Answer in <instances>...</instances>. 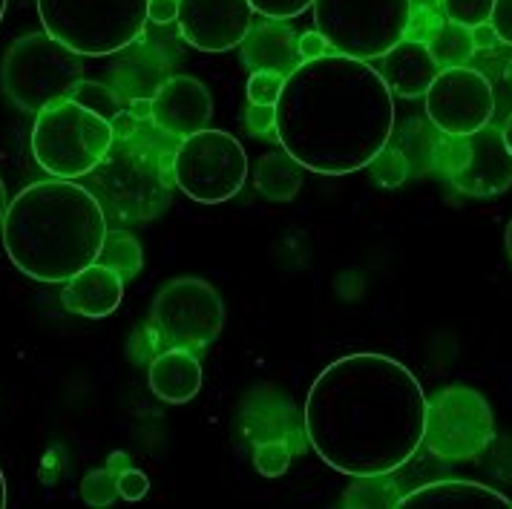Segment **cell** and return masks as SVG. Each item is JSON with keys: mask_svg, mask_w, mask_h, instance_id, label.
Masks as SVG:
<instances>
[{"mask_svg": "<svg viewBox=\"0 0 512 509\" xmlns=\"http://www.w3.org/2000/svg\"><path fill=\"white\" fill-rule=\"evenodd\" d=\"M305 438L351 478L389 475L423 446L426 394L418 377L386 354H349L317 374L305 397Z\"/></svg>", "mask_w": 512, "mask_h": 509, "instance_id": "6da1fadb", "label": "cell"}, {"mask_svg": "<svg viewBox=\"0 0 512 509\" xmlns=\"http://www.w3.org/2000/svg\"><path fill=\"white\" fill-rule=\"evenodd\" d=\"M395 130V95L369 61L328 52L285 75L277 136L294 162L346 176L369 167Z\"/></svg>", "mask_w": 512, "mask_h": 509, "instance_id": "7a4b0ae2", "label": "cell"}, {"mask_svg": "<svg viewBox=\"0 0 512 509\" xmlns=\"http://www.w3.org/2000/svg\"><path fill=\"white\" fill-rule=\"evenodd\" d=\"M0 231L21 274L38 282H67L98 262L107 213L90 187L75 185V179H49L15 196Z\"/></svg>", "mask_w": 512, "mask_h": 509, "instance_id": "3957f363", "label": "cell"}, {"mask_svg": "<svg viewBox=\"0 0 512 509\" xmlns=\"http://www.w3.org/2000/svg\"><path fill=\"white\" fill-rule=\"evenodd\" d=\"M90 176L104 213L124 222L156 219L170 205L176 185L173 156L167 150H139L118 141Z\"/></svg>", "mask_w": 512, "mask_h": 509, "instance_id": "277c9868", "label": "cell"}, {"mask_svg": "<svg viewBox=\"0 0 512 509\" xmlns=\"http://www.w3.org/2000/svg\"><path fill=\"white\" fill-rule=\"evenodd\" d=\"M150 0H38L44 32L78 55H113L133 47L147 26Z\"/></svg>", "mask_w": 512, "mask_h": 509, "instance_id": "5b68a950", "label": "cell"}, {"mask_svg": "<svg viewBox=\"0 0 512 509\" xmlns=\"http://www.w3.org/2000/svg\"><path fill=\"white\" fill-rule=\"evenodd\" d=\"M113 141V121L61 98L35 116L32 156L55 179H81L104 162Z\"/></svg>", "mask_w": 512, "mask_h": 509, "instance_id": "8992f818", "label": "cell"}, {"mask_svg": "<svg viewBox=\"0 0 512 509\" xmlns=\"http://www.w3.org/2000/svg\"><path fill=\"white\" fill-rule=\"evenodd\" d=\"M412 0H314V24L337 55L383 58L412 29Z\"/></svg>", "mask_w": 512, "mask_h": 509, "instance_id": "52a82bcc", "label": "cell"}, {"mask_svg": "<svg viewBox=\"0 0 512 509\" xmlns=\"http://www.w3.org/2000/svg\"><path fill=\"white\" fill-rule=\"evenodd\" d=\"M84 78V61L78 52L55 41L49 32L18 38L0 64L3 93L24 113H41L44 107L67 98L70 87Z\"/></svg>", "mask_w": 512, "mask_h": 509, "instance_id": "ba28073f", "label": "cell"}, {"mask_svg": "<svg viewBox=\"0 0 512 509\" xmlns=\"http://www.w3.org/2000/svg\"><path fill=\"white\" fill-rule=\"evenodd\" d=\"M173 179L187 199L199 205H222L248 179L245 147L225 130H199L173 150Z\"/></svg>", "mask_w": 512, "mask_h": 509, "instance_id": "9c48e42d", "label": "cell"}, {"mask_svg": "<svg viewBox=\"0 0 512 509\" xmlns=\"http://www.w3.org/2000/svg\"><path fill=\"white\" fill-rule=\"evenodd\" d=\"M225 328V302L208 279L176 277L156 294L150 331L164 348H208Z\"/></svg>", "mask_w": 512, "mask_h": 509, "instance_id": "30bf717a", "label": "cell"}, {"mask_svg": "<svg viewBox=\"0 0 512 509\" xmlns=\"http://www.w3.org/2000/svg\"><path fill=\"white\" fill-rule=\"evenodd\" d=\"M495 438V417L487 397L469 386H446L426 400L423 443L443 461L478 458Z\"/></svg>", "mask_w": 512, "mask_h": 509, "instance_id": "8fae6325", "label": "cell"}, {"mask_svg": "<svg viewBox=\"0 0 512 509\" xmlns=\"http://www.w3.org/2000/svg\"><path fill=\"white\" fill-rule=\"evenodd\" d=\"M435 164L449 185L472 199L501 196L512 187V153L492 124L469 136H443L435 144Z\"/></svg>", "mask_w": 512, "mask_h": 509, "instance_id": "7c38bea8", "label": "cell"}, {"mask_svg": "<svg viewBox=\"0 0 512 509\" xmlns=\"http://www.w3.org/2000/svg\"><path fill=\"white\" fill-rule=\"evenodd\" d=\"M426 98V116L443 136H469L487 127L495 113V93L487 75L469 67L441 70Z\"/></svg>", "mask_w": 512, "mask_h": 509, "instance_id": "4fadbf2b", "label": "cell"}, {"mask_svg": "<svg viewBox=\"0 0 512 509\" xmlns=\"http://www.w3.org/2000/svg\"><path fill=\"white\" fill-rule=\"evenodd\" d=\"M182 38L199 52H225L242 47L254 26L248 0H179Z\"/></svg>", "mask_w": 512, "mask_h": 509, "instance_id": "5bb4252c", "label": "cell"}, {"mask_svg": "<svg viewBox=\"0 0 512 509\" xmlns=\"http://www.w3.org/2000/svg\"><path fill=\"white\" fill-rule=\"evenodd\" d=\"M210 118H213V101L208 87L193 75L167 78L150 98V121L164 136L187 139L199 130H208Z\"/></svg>", "mask_w": 512, "mask_h": 509, "instance_id": "9a60e30c", "label": "cell"}, {"mask_svg": "<svg viewBox=\"0 0 512 509\" xmlns=\"http://www.w3.org/2000/svg\"><path fill=\"white\" fill-rule=\"evenodd\" d=\"M380 78L389 87V93L400 98H418L429 93L432 81L438 78V61L426 47V41L418 38H403L395 47L380 58Z\"/></svg>", "mask_w": 512, "mask_h": 509, "instance_id": "2e32d148", "label": "cell"}, {"mask_svg": "<svg viewBox=\"0 0 512 509\" xmlns=\"http://www.w3.org/2000/svg\"><path fill=\"white\" fill-rule=\"evenodd\" d=\"M61 300H64V308L78 317H87V320L110 317L124 300V277L101 262H93L64 282Z\"/></svg>", "mask_w": 512, "mask_h": 509, "instance_id": "e0dca14e", "label": "cell"}, {"mask_svg": "<svg viewBox=\"0 0 512 509\" xmlns=\"http://www.w3.org/2000/svg\"><path fill=\"white\" fill-rule=\"evenodd\" d=\"M400 509H512L507 495L478 481H432L400 495Z\"/></svg>", "mask_w": 512, "mask_h": 509, "instance_id": "ac0fdd59", "label": "cell"}, {"mask_svg": "<svg viewBox=\"0 0 512 509\" xmlns=\"http://www.w3.org/2000/svg\"><path fill=\"white\" fill-rule=\"evenodd\" d=\"M242 61L254 72L274 70L282 75H288L303 64L297 52V35L282 21L251 26L248 38L242 41Z\"/></svg>", "mask_w": 512, "mask_h": 509, "instance_id": "d6986e66", "label": "cell"}, {"mask_svg": "<svg viewBox=\"0 0 512 509\" xmlns=\"http://www.w3.org/2000/svg\"><path fill=\"white\" fill-rule=\"evenodd\" d=\"M150 389L164 403H187L202 389V366L187 348H164L150 363Z\"/></svg>", "mask_w": 512, "mask_h": 509, "instance_id": "ffe728a7", "label": "cell"}, {"mask_svg": "<svg viewBox=\"0 0 512 509\" xmlns=\"http://www.w3.org/2000/svg\"><path fill=\"white\" fill-rule=\"evenodd\" d=\"M303 187V167L285 150L265 153L256 162V190L271 202H291Z\"/></svg>", "mask_w": 512, "mask_h": 509, "instance_id": "44dd1931", "label": "cell"}, {"mask_svg": "<svg viewBox=\"0 0 512 509\" xmlns=\"http://www.w3.org/2000/svg\"><path fill=\"white\" fill-rule=\"evenodd\" d=\"M426 47L432 52V58L438 61L441 70H452V67H466L472 61V55L478 52L475 41H472V29L461 24H441L429 38Z\"/></svg>", "mask_w": 512, "mask_h": 509, "instance_id": "7402d4cb", "label": "cell"}, {"mask_svg": "<svg viewBox=\"0 0 512 509\" xmlns=\"http://www.w3.org/2000/svg\"><path fill=\"white\" fill-rule=\"evenodd\" d=\"M101 265L118 271L124 282L133 277H139L141 265H144V254H141V245L136 236H130L127 231H107L104 239V248L98 256Z\"/></svg>", "mask_w": 512, "mask_h": 509, "instance_id": "603a6c76", "label": "cell"}, {"mask_svg": "<svg viewBox=\"0 0 512 509\" xmlns=\"http://www.w3.org/2000/svg\"><path fill=\"white\" fill-rule=\"evenodd\" d=\"M70 101L81 104L84 110H90L95 116L107 118V121H116L121 116V101H118V93H113L107 84H98V81H90V78H78L67 93Z\"/></svg>", "mask_w": 512, "mask_h": 509, "instance_id": "cb8c5ba5", "label": "cell"}, {"mask_svg": "<svg viewBox=\"0 0 512 509\" xmlns=\"http://www.w3.org/2000/svg\"><path fill=\"white\" fill-rule=\"evenodd\" d=\"M383 475L363 478L360 484H354L346 492V507H397L400 495L392 481H380Z\"/></svg>", "mask_w": 512, "mask_h": 509, "instance_id": "d4e9b609", "label": "cell"}, {"mask_svg": "<svg viewBox=\"0 0 512 509\" xmlns=\"http://www.w3.org/2000/svg\"><path fill=\"white\" fill-rule=\"evenodd\" d=\"M294 449L285 438H265L254 446V466L265 478H280L288 472Z\"/></svg>", "mask_w": 512, "mask_h": 509, "instance_id": "484cf974", "label": "cell"}, {"mask_svg": "<svg viewBox=\"0 0 512 509\" xmlns=\"http://www.w3.org/2000/svg\"><path fill=\"white\" fill-rule=\"evenodd\" d=\"M369 167H372V179L380 187H400L409 179V162L403 150H397L392 144H386L369 162Z\"/></svg>", "mask_w": 512, "mask_h": 509, "instance_id": "4316f807", "label": "cell"}, {"mask_svg": "<svg viewBox=\"0 0 512 509\" xmlns=\"http://www.w3.org/2000/svg\"><path fill=\"white\" fill-rule=\"evenodd\" d=\"M492 3L495 0H441V9L443 18L449 24H461L466 29H475V26L489 24Z\"/></svg>", "mask_w": 512, "mask_h": 509, "instance_id": "83f0119b", "label": "cell"}, {"mask_svg": "<svg viewBox=\"0 0 512 509\" xmlns=\"http://www.w3.org/2000/svg\"><path fill=\"white\" fill-rule=\"evenodd\" d=\"M81 498L90 507H110L118 498V478L107 466L87 472L81 481Z\"/></svg>", "mask_w": 512, "mask_h": 509, "instance_id": "f1b7e54d", "label": "cell"}, {"mask_svg": "<svg viewBox=\"0 0 512 509\" xmlns=\"http://www.w3.org/2000/svg\"><path fill=\"white\" fill-rule=\"evenodd\" d=\"M282 84H285V75H282V72H251V78H248V101H251V104H262V107H277Z\"/></svg>", "mask_w": 512, "mask_h": 509, "instance_id": "f546056e", "label": "cell"}, {"mask_svg": "<svg viewBox=\"0 0 512 509\" xmlns=\"http://www.w3.org/2000/svg\"><path fill=\"white\" fill-rule=\"evenodd\" d=\"M248 3L268 21H288L303 15L308 6H314V0H248Z\"/></svg>", "mask_w": 512, "mask_h": 509, "instance_id": "4dcf8cb0", "label": "cell"}, {"mask_svg": "<svg viewBox=\"0 0 512 509\" xmlns=\"http://www.w3.org/2000/svg\"><path fill=\"white\" fill-rule=\"evenodd\" d=\"M245 127L251 136H277V107H262V104H248L245 113Z\"/></svg>", "mask_w": 512, "mask_h": 509, "instance_id": "1f68e13d", "label": "cell"}, {"mask_svg": "<svg viewBox=\"0 0 512 509\" xmlns=\"http://www.w3.org/2000/svg\"><path fill=\"white\" fill-rule=\"evenodd\" d=\"M150 492V481H147V475L141 472V469H124L121 475H118V495L124 498V501H141L144 495Z\"/></svg>", "mask_w": 512, "mask_h": 509, "instance_id": "d6a6232c", "label": "cell"}, {"mask_svg": "<svg viewBox=\"0 0 512 509\" xmlns=\"http://www.w3.org/2000/svg\"><path fill=\"white\" fill-rule=\"evenodd\" d=\"M489 26L495 29L501 44H510L512 47V0H495L492 3Z\"/></svg>", "mask_w": 512, "mask_h": 509, "instance_id": "836d02e7", "label": "cell"}, {"mask_svg": "<svg viewBox=\"0 0 512 509\" xmlns=\"http://www.w3.org/2000/svg\"><path fill=\"white\" fill-rule=\"evenodd\" d=\"M328 41L317 32V29H311V32H303L300 38H297V52H300V61H317V58H326L328 55Z\"/></svg>", "mask_w": 512, "mask_h": 509, "instance_id": "e575fe53", "label": "cell"}, {"mask_svg": "<svg viewBox=\"0 0 512 509\" xmlns=\"http://www.w3.org/2000/svg\"><path fill=\"white\" fill-rule=\"evenodd\" d=\"M147 21L167 26L179 21V0H150L147 3Z\"/></svg>", "mask_w": 512, "mask_h": 509, "instance_id": "d590c367", "label": "cell"}, {"mask_svg": "<svg viewBox=\"0 0 512 509\" xmlns=\"http://www.w3.org/2000/svg\"><path fill=\"white\" fill-rule=\"evenodd\" d=\"M472 41H475V49H489L498 44V35H495V29L489 24H481L472 29Z\"/></svg>", "mask_w": 512, "mask_h": 509, "instance_id": "8d00e7d4", "label": "cell"}, {"mask_svg": "<svg viewBox=\"0 0 512 509\" xmlns=\"http://www.w3.org/2000/svg\"><path fill=\"white\" fill-rule=\"evenodd\" d=\"M130 466H133V463H130V455H127V452H113V455H110V461H107V469H110L116 478L124 472V469H130Z\"/></svg>", "mask_w": 512, "mask_h": 509, "instance_id": "74e56055", "label": "cell"}, {"mask_svg": "<svg viewBox=\"0 0 512 509\" xmlns=\"http://www.w3.org/2000/svg\"><path fill=\"white\" fill-rule=\"evenodd\" d=\"M6 210H9V199H6V185H3V179H0V228H3Z\"/></svg>", "mask_w": 512, "mask_h": 509, "instance_id": "f35d334b", "label": "cell"}, {"mask_svg": "<svg viewBox=\"0 0 512 509\" xmlns=\"http://www.w3.org/2000/svg\"><path fill=\"white\" fill-rule=\"evenodd\" d=\"M501 136H504V144H507V150L512 153V116L504 121V127H501Z\"/></svg>", "mask_w": 512, "mask_h": 509, "instance_id": "ab89813d", "label": "cell"}, {"mask_svg": "<svg viewBox=\"0 0 512 509\" xmlns=\"http://www.w3.org/2000/svg\"><path fill=\"white\" fill-rule=\"evenodd\" d=\"M6 507V478H3V469H0V509Z\"/></svg>", "mask_w": 512, "mask_h": 509, "instance_id": "60d3db41", "label": "cell"}, {"mask_svg": "<svg viewBox=\"0 0 512 509\" xmlns=\"http://www.w3.org/2000/svg\"><path fill=\"white\" fill-rule=\"evenodd\" d=\"M507 254H510L512 259V219H510V225H507Z\"/></svg>", "mask_w": 512, "mask_h": 509, "instance_id": "b9f144b4", "label": "cell"}, {"mask_svg": "<svg viewBox=\"0 0 512 509\" xmlns=\"http://www.w3.org/2000/svg\"><path fill=\"white\" fill-rule=\"evenodd\" d=\"M6 3H9V0H0V18H3V12H6Z\"/></svg>", "mask_w": 512, "mask_h": 509, "instance_id": "7bdbcfd3", "label": "cell"}]
</instances>
